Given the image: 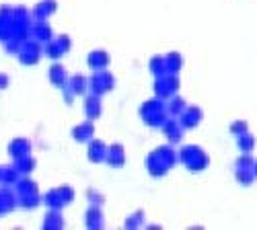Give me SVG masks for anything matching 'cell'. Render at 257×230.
I'll list each match as a JSON object with an SVG mask.
<instances>
[{"mask_svg": "<svg viewBox=\"0 0 257 230\" xmlns=\"http://www.w3.org/2000/svg\"><path fill=\"white\" fill-rule=\"evenodd\" d=\"M140 117H142V121L146 125H151V128H161V125L167 121V117H169L165 101L159 99V97L146 101L144 105L140 107Z\"/></svg>", "mask_w": 257, "mask_h": 230, "instance_id": "6da1fadb", "label": "cell"}, {"mask_svg": "<svg viewBox=\"0 0 257 230\" xmlns=\"http://www.w3.org/2000/svg\"><path fill=\"white\" fill-rule=\"evenodd\" d=\"M179 160L187 166L189 171H194V173H200L204 171L206 166L210 164V158L208 154L200 148V146H194V144H189V146H183V148L179 150Z\"/></svg>", "mask_w": 257, "mask_h": 230, "instance_id": "7a4b0ae2", "label": "cell"}, {"mask_svg": "<svg viewBox=\"0 0 257 230\" xmlns=\"http://www.w3.org/2000/svg\"><path fill=\"white\" fill-rule=\"evenodd\" d=\"M72 199H74V189H72V187H68V185H62V187H56V189H50L44 195V203L50 207V210H62V207L68 205Z\"/></svg>", "mask_w": 257, "mask_h": 230, "instance_id": "3957f363", "label": "cell"}, {"mask_svg": "<svg viewBox=\"0 0 257 230\" xmlns=\"http://www.w3.org/2000/svg\"><path fill=\"white\" fill-rule=\"evenodd\" d=\"M113 85H115V78L107 68L105 70H95V74L89 78V91L93 95H99V97L113 91Z\"/></svg>", "mask_w": 257, "mask_h": 230, "instance_id": "277c9868", "label": "cell"}, {"mask_svg": "<svg viewBox=\"0 0 257 230\" xmlns=\"http://www.w3.org/2000/svg\"><path fill=\"white\" fill-rule=\"evenodd\" d=\"M41 56H44V50H41V44L35 39H27L21 44V50L17 54L19 62L21 64H25V66H35L37 62L41 60Z\"/></svg>", "mask_w": 257, "mask_h": 230, "instance_id": "5b68a950", "label": "cell"}, {"mask_svg": "<svg viewBox=\"0 0 257 230\" xmlns=\"http://www.w3.org/2000/svg\"><path fill=\"white\" fill-rule=\"evenodd\" d=\"M179 91V76L177 74H165V76H157V82H155V93L159 99L167 101L173 95H177Z\"/></svg>", "mask_w": 257, "mask_h": 230, "instance_id": "8992f818", "label": "cell"}, {"mask_svg": "<svg viewBox=\"0 0 257 230\" xmlns=\"http://www.w3.org/2000/svg\"><path fill=\"white\" fill-rule=\"evenodd\" d=\"M161 130L169 144H179L183 138V125L179 123L177 117H167V121L161 125Z\"/></svg>", "mask_w": 257, "mask_h": 230, "instance_id": "52a82bcc", "label": "cell"}, {"mask_svg": "<svg viewBox=\"0 0 257 230\" xmlns=\"http://www.w3.org/2000/svg\"><path fill=\"white\" fill-rule=\"evenodd\" d=\"M202 119H204V111H202L200 107H196V105L185 107V109L181 111V115H179V123L183 125V130H194V128H198Z\"/></svg>", "mask_w": 257, "mask_h": 230, "instance_id": "ba28073f", "label": "cell"}, {"mask_svg": "<svg viewBox=\"0 0 257 230\" xmlns=\"http://www.w3.org/2000/svg\"><path fill=\"white\" fill-rule=\"evenodd\" d=\"M146 169H148V173H151L153 177H165L171 166L163 160V156L157 150H153L151 154H148V158H146Z\"/></svg>", "mask_w": 257, "mask_h": 230, "instance_id": "9c48e42d", "label": "cell"}, {"mask_svg": "<svg viewBox=\"0 0 257 230\" xmlns=\"http://www.w3.org/2000/svg\"><path fill=\"white\" fill-rule=\"evenodd\" d=\"M72 138L76 142H80V144H89L95 138V125H93V121L87 119V121L74 125V128H72Z\"/></svg>", "mask_w": 257, "mask_h": 230, "instance_id": "30bf717a", "label": "cell"}, {"mask_svg": "<svg viewBox=\"0 0 257 230\" xmlns=\"http://www.w3.org/2000/svg\"><path fill=\"white\" fill-rule=\"evenodd\" d=\"M84 115H87V119L95 121L101 117V111H103V105H101V97L99 95H87L84 97Z\"/></svg>", "mask_w": 257, "mask_h": 230, "instance_id": "8fae6325", "label": "cell"}, {"mask_svg": "<svg viewBox=\"0 0 257 230\" xmlns=\"http://www.w3.org/2000/svg\"><path fill=\"white\" fill-rule=\"evenodd\" d=\"M109 62H111V56L105 50H93L87 58V64H89L91 70H105L107 66H109Z\"/></svg>", "mask_w": 257, "mask_h": 230, "instance_id": "7c38bea8", "label": "cell"}, {"mask_svg": "<svg viewBox=\"0 0 257 230\" xmlns=\"http://www.w3.org/2000/svg\"><path fill=\"white\" fill-rule=\"evenodd\" d=\"M87 156H89V160L91 162H95V164H99V162H105V158H107V144L103 142V140H91L89 142V152H87Z\"/></svg>", "mask_w": 257, "mask_h": 230, "instance_id": "4fadbf2b", "label": "cell"}, {"mask_svg": "<svg viewBox=\"0 0 257 230\" xmlns=\"http://www.w3.org/2000/svg\"><path fill=\"white\" fill-rule=\"evenodd\" d=\"M68 89L74 97H80V95H87L89 91V78L82 76V74H74V76H68V85L64 87Z\"/></svg>", "mask_w": 257, "mask_h": 230, "instance_id": "5bb4252c", "label": "cell"}, {"mask_svg": "<svg viewBox=\"0 0 257 230\" xmlns=\"http://www.w3.org/2000/svg\"><path fill=\"white\" fill-rule=\"evenodd\" d=\"M52 35H54V31L48 25V21H37L35 25H31V37L35 41H39V44H48L50 39H54Z\"/></svg>", "mask_w": 257, "mask_h": 230, "instance_id": "9a60e30c", "label": "cell"}, {"mask_svg": "<svg viewBox=\"0 0 257 230\" xmlns=\"http://www.w3.org/2000/svg\"><path fill=\"white\" fill-rule=\"evenodd\" d=\"M17 205H19V201H17V193H13L9 187L5 185L3 189H0V216H5V214H9V212H13Z\"/></svg>", "mask_w": 257, "mask_h": 230, "instance_id": "2e32d148", "label": "cell"}, {"mask_svg": "<svg viewBox=\"0 0 257 230\" xmlns=\"http://www.w3.org/2000/svg\"><path fill=\"white\" fill-rule=\"evenodd\" d=\"M9 154L13 158H21L25 154H31V140H27V138H15V140H11Z\"/></svg>", "mask_w": 257, "mask_h": 230, "instance_id": "e0dca14e", "label": "cell"}, {"mask_svg": "<svg viewBox=\"0 0 257 230\" xmlns=\"http://www.w3.org/2000/svg\"><path fill=\"white\" fill-rule=\"evenodd\" d=\"M105 162L109 164V166H123V162H125L123 146H121V144L107 146V158H105Z\"/></svg>", "mask_w": 257, "mask_h": 230, "instance_id": "ac0fdd59", "label": "cell"}, {"mask_svg": "<svg viewBox=\"0 0 257 230\" xmlns=\"http://www.w3.org/2000/svg\"><path fill=\"white\" fill-rule=\"evenodd\" d=\"M50 82L56 89H64L68 85V72L62 64H52L50 68Z\"/></svg>", "mask_w": 257, "mask_h": 230, "instance_id": "d6986e66", "label": "cell"}, {"mask_svg": "<svg viewBox=\"0 0 257 230\" xmlns=\"http://www.w3.org/2000/svg\"><path fill=\"white\" fill-rule=\"evenodd\" d=\"M56 9H58L56 0H41L33 9V17H35V21H48V17L56 13Z\"/></svg>", "mask_w": 257, "mask_h": 230, "instance_id": "ffe728a7", "label": "cell"}, {"mask_svg": "<svg viewBox=\"0 0 257 230\" xmlns=\"http://www.w3.org/2000/svg\"><path fill=\"white\" fill-rule=\"evenodd\" d=\"M165 64H167V74H179V70L183 68V56L179 52H169L165 56Z\"/></svg>", "mask_w": 257, "mask_h": 230, "instance_id": "44dd1931", "label": "cell"}, {"mask_svg": "<svg viewBox=\"0 0 257 230\" xmlns=\"http://www.w3.org/2000/svg\"><path fill=\"white\" fill-rule=\"evenodd\" d=\"M84 224H87V228H103V212H101V205H91V207H89Z\"/></svg>", "mask_w": 257, "mask_h": 230, "instance_id": "7402d4cb", "label": "cell"}, {"mask_svg": "<svg viewBox=\"0 0 257 230\" xmlns=\"http://www.w3.org/2000/svg\"><path fill=\"white\" fill-rule=\"evenodd\" d=\"M17 187V195H31V193H39L37 189V183L33 179H29L27 175H23L19 179V183L15 185Z\"/></svg>", "mask_w": 257, "mask_h": 230, "instance_id": "603a6c76", "label": "cell"}, {"mask_svg": "<svg viewBox=\"0 0 257 230\" xmlns=\"http://www.w3.org/2000/svg\"><path fill=\"white\" fill-rule=\"evenodd\" d=\"M167 113H169V117H179L181 115V111L187 107L185 105V99H181V97H177V95H173L171 99H167Z\"/></svg>", "mask_w": 257, "mask_h": 230, "instance_id": "cb8c5ba5", "label": "cell"}, {"mask_svg": "<svg viewBox=\"0 0 257 230\" xmlns=\"http://www.w3.org/2000/svg\"><path fill=\"white\" fill-rule=\"evenodd\" d=\"M64 54H66V52H64V48L60 46L58 39H50L48 44L44 46V56H48L50 60H60Z\"/></svg>", "mask_w": 257, "mask_h": 230, "instance_id": "d4e9b609", "label": "cell"}, {"mask_svg": "<svg viewBox=\"0 0 257 230\" xmlns=\"http://www.w3.org/2000/svg\"><path fill=\"white\" fill-rule=\"evenodd\" d=\"M15 166L19 169L21 175H29L33 169H35V158L31 154H25V156H21V158H15Z\"/></svg>", "mask_w": 257, "mask_h": 230, "instance_id": "484cf974", "label": "cell"}, {"mask_svg": "<svg viewBox=\"0 0 257 230\" xmlns=\"http://www.w3.org/2000/svg\"><path fill=\"white\" fill-rule=\"evenodd\" d=\"M21 177H23V175H21V173H19V169L13 164V166H7V169H3V181H0V183L7 185V187H13V185H17V183H19V179H21Z\"/></svg>", "mask_w": 257, "mask_h": 230, "instance_id": "4316f807", "label": "cell"}, {"mask_svg": "<svg viewBox=\"0 0 257 230\" xmlns=\"http://www.w3.org/2000/svg\"><path fill=\"white\" fill-rule=\"evenodd\" d=\"M237 148L241 152H253V148H255V136L249 134V132L237 136Z\"/></svg>", "mask_w": 257, "mask_h": 230, "instance_id": "83f0119b", "label": "cell"}, {"mask_svg": "<svg viewBox=\"0 0 257 230\" xmlns=\"http://www.w3.org/2000/svg\"><path fill=\"white\" fill-rule=\"evenodd\" d=\"M148 68H151V72H153L155 76H165V74H167L165 56H155V58H151V62H148Z\"/></svg>", "mask_w": 257, "mask_h": 230, "instance_id": "f1b7e54d", "label": "cell"}, {"mask_svg": "<svg viewBox=\"0 0 257 230\" xmlns=\"http://www.w3.org/2000/svg\"><path fill=\"white\" fill-rule=\"evenodd\" d=\"M157 152L163 156V160L169 164V166H175V162H177V152L173 150V144H169V146H159L157 148Z\"/></svg>", "mask_w": 257, "mask_h": 230, "instance_id": "f546056e", "label": "cell"}, {"mask_svg": "<svg viewBox=\"0 0 257 230\" xmlns=\"http://www.w3.org/2000/svg\"><path fill=\"white\" fill-rule=\"evenodd\" d=\"M17 201L21 207H25V210H33L41 203V195L39 193H31V195H17Z\"/></svg>", "mask_w": 257, "mask_h": 230, "instance_id": "4dcf8cb0", "label": "cell"}, {"mask_svg": "<svg viewBox=\"0 0 257 230\" xmlns=\"http://www.w3.org/2000/svg\"><path fill=\"white\" fill-rule=\"evenodd\" d=\"M62 226H64V220H62L60 210H50L46 220H44V228L50 230V228H62Z\"/></svg>", "mask_w": 257, "mask_h": 230, "instance_id": "1f68e13d", "label": "cell"}, {"mask_svg": "<svg viewBox=\"0 0 257 230\" xmlns=\"http://www.w3.org/2000/svg\"><path fill=\"white\" fill-rule=\"evenodd\" d=\"M234 179H237L241 185H251L257 177H255V171L253 169H234Z\"/></svg>", "mask_w": 257, "mask_h": 230, "instance_id": "d6a6232c", "label": "cell"}, {"mask_svg": "<svg viewBox=\"0 0 257 230\" xmlns=\"http://www.w3.org/2000/svg\"><path fill=\"white\" fill-rule=\"evenodd\" d=\"M255 158L251 156V152H241V156L234 160V169H253Z\"/></svg>", "mask_w": 257, "mask_h": 230, "instance_id": "836d02e7", "label": "cell"}, {"mask_svg": "<svg viewBox=\"0 0 257 230\" xmlns=\"http://www.w3.org/2000/svg\"><path fill=\"white\" fill-rule=\"evenodd\" d=\"M228 130H230V134H232L234 138H237V136L249 132V125H247L245 119H237V121H232V123H230V128H228Z\"/></svg>", "mask_w": 257, "mask_h": 230, "instance_id": "e575fe53", "label": "cell"}, {"mask_svg": "<svg viewBox=\"0 0 257 230\" xmlns=\"http://www.w3.org/2000/svg\"><path fill=\"white\" fill-rule=\"evenodd\" d=\"M142 218H144V212H142V210H140V212H136V214H132L130 218L125 220V228H140Z\"/></svg>", "mask_w": 257, "mask_h": 230, "instance_id": "d590c367", "label": "cell"}, {"mask_svg": "<svg viewBox=\"0 0 257 230\" xmlns=\"http://www.w3.org/2000/svg\"><path fill=\"white\" fill-rule=\"evenodd\" d=\"M5 50H7V54H19V50H21V41H17V39H9V41H5Z\"/></svg>", "mask_w": 257, "mask_h": 230, "instance_id": "8d00e7d4", "label": "cell"}, {"mask_svg": "<svg viewBox=\"0 0 257 230\" xmlns=\"http://www.w3.org/2000/svg\"><path fill=\"white\" fill-rule=\"evenodd\" d=\"M87 195H89V199H91V205H103V201H105V199H103V195H101V193H97L95 189H89V193H87Z\"/></svg>", "mask_w": 257, "mask_h": 230, "instance_id": "74e56055", "label": "cell"}, {"mask_svg": "<svg viewBox=\"0 0 257 230\" xmlns=\"http://www.w3.org/2000/svg\"><path fill=\"white\" fill-rule=\"evenodd\" d=\"M56 39L60 41V46L64 48V52H70V46H72V41H70V37H68V35H58Z\"/></svg>", "mask_w": 257, "mask_h": 230, "instance_id": "f35d334b", "label": "cell"}, {"mask_svg": "<svg viewBox=\"0 0 257 230\" xmlns=\"http://www.w3.org/2000/svg\"><path fill=\"white\" fill-rule=\"evenodd\" d=\"M9 85H11V78H9V74H5V72H0V91H5V89H9Z\"/></svg>", "mask_w": 257, "mask_h": 230, "instance_id": "ab89813d", "label": "cell"}, {"mask_svg": "<svg viewBox=\"0 0 257 230\" xmlns=\"http://www.w3.org/2000/svg\"><path fill=\"white\" fill-rule=\"evenodd\" d=\"M62 91H64V101H66L68 105H72V99H74V95H72L68 89H62Z\"/></svg>", "mask_w": 257, "mask_h": 230, "instance_id": "60d3db41", "label": "cell"}, {"mask_svg": "<svg viewBox=\"0 0 257 230\" xmlns=\"http://www.w3.org/2000/svg\"><path fill=\"white\" fill-rule=\"evenodd\" d=\"M253 171H255V177H257V160H255V164H253Z\"/></svg>", "mask_w": 257, "mask_h": 230, "instance_id": "b9f144b4", "label": "cell"}, {"mask_svg": "<svg viewBox=\"0 0 257 230\" xmlns=\"http://www.w3.org/2000/svg\"><path fill=\"white\" fill-rule=\"evenodd\" d=\"M0 181H3V166H0Z\"/></svg>", "mask_w": 257, "mask_h": 230, "instance_id": "7bdbcfd3", "label": "cell"}]
</instances>
